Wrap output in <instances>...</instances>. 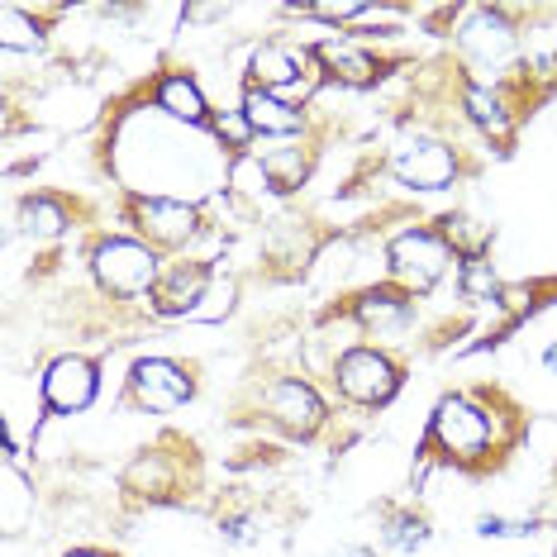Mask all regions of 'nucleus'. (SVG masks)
<instances>
[{"label": "nucleus", "instance_id": "nucleus-1", "mask_svg": "<svg viewBox=\"0 0 557 557\" xmlns=\"http://www.w3.org/2000/svg\"><path fill=\"white\" fill-rule=\"evenodd\" d=\"M96 276H100V286L115 290V296H144V290L158 282V258L144 244L110 238V244L96 248Z\"/></svg>", "mask_w": 557, "mask_h": 557}, {"label": "nucleus", "instance_id": "nucleus-2", "mask_svg": "<svg viewBox=\"0 0 557 557\" xmlns=\"http://www.w3.org/2000/svg\"><path fill=\"white\" fill-rule=\"evenodd\" d=\"M338 386H344V396L358 400V405H382V400L396 396L400 376L382 352L352 348V352H344V362H338Z\"/></svg>", "mask_w": 557, "mask_h": 557}, {"label": "nucleus", "instance_id": "nucleus-3", "mask_svg": "<svg viewBox=\"0 0 557 557\" xmlns=\"http://www.w3.org/2000/svg\"><path fill=\"white\" fill-rule=\"evenodd\" d=\"M434 438L453 453V458H476L491 438V424L476 405H467L462 396H448L434 410Z\"/></svg>", "mask_w": 557, "mask_h": 557}, {"label": "nucleus", "instance_id": "nucleus-4", "mask_svg": "<svg viewBox=\"0 0 557 557\" xmlns=\"http://www.w3.org/2000/svg\"><path fill=\"white\" fill-rule=\"evenodd\" d=\"M391 268H396L405 286L429 290L443 276V268H448V248H443L434 234H420V230L400 234L396 244H391Z\"/></svg>", "mask_w": 557, "mask_h": 557}, {"label": "nucleus", "instance_id": "nucleus-5", "mask_svg": "<svg viewBox=\"0 0 557 557\" xmlns=\"http://www.w3.org/2000/svg\"><path fill=\"white\" fill-rule=\"evenodd\" d=\"M391 168H396V176L405 186H414V191H438V186L453 182L458 162H453V153L443 144H434V138H414V144L400 148Z\"/></svg>", "mask_w": 557, "mask_h": 557}, {"label": "nucleus", "instance_id": "nucleus-6", "mask_svg": "<svg viewBox=\"0 0 557 557\" xmlns=\"http://www.w3.org/2000/svg\"><path fill=\"white\" fill-rule=\"evenodd\" d=\"M134 396L148 410H176V405L191 400V376L168 358H148L134 367Z\"/></svg>", "mask_w": 557, "mask_h": 557}, {"label": "nucleus", "instance_id": "nucleus-7", "mask_svg": "<svg viewBox=\"0 0 557 557\" xmlns=\"http://www.w3.org/2000/svg\"><path fill=\"white\" fill-rule=\"evenodd\" d=\"M44 400L62 414H77L96 400V367L86 358H58L44 376Z\"/></svg>", "mask_w": 557, "mask_h": 557}, {"label": "nucleus", "instance_id": "nucleus-8", "mask_svg": "<svg viewBox=\"0 0 557 557\" xmlns=\"http://www.w3.org/2000/svg\"><path fill=\"white\" fill-rule=\"evenodd\" d=\"M462 53L476 62V67H505L515 53V34H510V24H505L496 10H476L472 20H467V29H462Z\"/></svg>", "mask_w": 557, "mask_h": 557}, {"label": "nucleus", "instance_id": "nucleus-9", "mask_svg": "<svg viewBox=\"0 0 557 557\" xmlns=\"http://www.w3.org/2000/svg\"><path fill=\"white\" fill-rule=\"evenodd\" d=\"M268 410H272L276 424L290 429V434H300V438H310L314 429L324 424V400L314 396L310 386H300V382L272 386V391H268Z\"/></svg>", "mask_w": 557, "mask_h": 557}, {"label": "nucleus", "instance_id": "nucleus-10", "mask_svg": "<svg viewBox=\"0 0 557 557\" xmlns=\"http://www.w3.org/2000/svg\"><path fill=\"white\" fill-rule=\"evenodd\" d=\"M138 214V230H144L148 238H158V244H186L196 230V210L182 206V200H138L134 206Z\"/></svg>", "mask_w": 557, "mask_h": 557}, {"label": "nucleus", "instance_id": "nucleus-11", "mask_svg": "<svg viewBox=\"0 0 557 557\" xmlns=\"http://www.w3.org/2000/svg\"><path fill=\"white\" fill-rule=\"evenodd\" d=\"M210 282L214 276L206 272V268H176L168 282H162V290H158V310L162 314H186V320H191V310L200 306V296H206L210 290Z\"/></svg>", "mask_w": 557, "mask_h": 557}, {"label": "nucleus", "instance_id": "nucleus-12", "mask_svg": "<svg viewBox=\"0 0 557 557\" xmlns=\"http://www.w3.org/2000/svg\"><path fill=\"white\" fill-rule=\"evenodd\" d=\"M300 62L306 58H296L290 48H258L252 53V82L262 86V91H300Z\"/></svg>", "mask_w": 557, "mask_h": 557}, {"label": "nucleus", "instance_id": "nucleus-13", "mask_svg": "<svg viewBox=\"0 0 557 557\" xmlns=\"http://www.w3.org/2000/svg\"><path fill=\"white\" fill-rule=\"evenodd\" d=\"M244 120H248V129H258V134H296L300 129V110L276 100L272 91H248Z\"/></svg>", "mask_w": 557, "mask_h": 557}, {"label": "nucleus", "instance_id": "nucleus-14", "mask_svg": "<svg viewBox=\"0 0 557 557\" xmlns=\"http://www.w3.org/2000/svg\"><path fill=\"white\" fill-rule=\"evenodd\" d=\"M314 58L324 62L334 77H344V82H352V86H367L376 77V62L362 53V48H352V44H344V39H329V44H320L314 48Z\"/></svg>", "mask_w": 557, "mask_h": 557}, {"label": "nucleus", "instance_id": "nucleus-15", "mask_svg": "<svg viewBox=\"0 0 557 557\" xmlns=\"http://www.w3.org/2000/svg\"><path fill=\"white\" fill-rule=\"evenodd\" d=\"M158 106L168 110L172 120H186V124H206V100H200L196 82H186V77H168V82H162V91H158Z\"/></svg>", "mask_w": 557, "mask_h": 557}, {"label": "nucleus", "instance_id": "nucleus-16", "mask_svg": "<svg viewBox=\"0 0 557 557\" xmlns=\"http://www.w3.org/2000/svg\"><path fill=\"white\" fill-rule=\"evenodd\" d=\"M306 153L300 148H272L268 158H262V176H268L272 191H296L300 182H306Z\"/></svg>", "mask_w": 557, "mask_h": 557}, {"label": "nucleus", "instance_id": "nucleus-17", "mask_svg": "<svg viewBox=\"0 0 557 557\" xmlns=\"http://www.w3.org/2000/svg\"><path fill=\"white\" fill-rule=\"evenodd\" d=\"M405 300L396 296V290H367V296L358 300V320L367 324V329H396V324H405Z\"/></svg>", "mask_w": 557, "mask_h": 557}, {"label": "nucleus", "instance_id": "nucleus-18", "mask_svg": "<svg viewBox=\"0 0 557 557\" xmlns=\"http://www.w3.org/2000/svg\"><path fill=\"white\" fill-rule=\"evenodd\" d=\"M467 115H472V120H476L486 134H496V138L510 134V120H505V106H500V100L486 91V86H467Z\"/></svg>", "mask_w": 557, "mask_h": 557}, {"label": "nucleus", "instance_id": "nucleus-19", "mask_svg": "<svg viewBox=\"0 0 557 557\" xmlns=\"http://www.w3.org/2000/svg\"><path fill=\"white\" fill-rule=\"evenodd\" d=\"M448 244L458 252H467V262H472V258L486 252L491 230H486V224H476V220H467V214H448Z\"/></svg>", "mask_w": 557, "mask_h": 557}, {"label": "nucleus", "instance_id": "nucleus-20", "mask_svg": "<svg viewBox=\"0 0 557 557\" xmlns=\"http://www.w3.org/2000/svg\"><path fill=\"white\" fill-rule=\"evenodd\" d=\"M24 230L29 234H39V238H53V234H62V224H67V214H62V206H53V200H24Z\"/></svg>", "mask_w": 557, "mask_h": 557}, {"label": "nucleus", "instance_id": "nucleus-21", "mask_svg": "<svg viewBox=\"0 0 557 557\" xmlns=\"http://www.w3.org/2000/svg\"><path fill=\"white\" fill-rule=\"evenodd\" d=\"M230 306H234V282H230V276H214L210 290L200 296V306L191 310V320H224Z\"/></svg>", "mask_w": 557, "mask_h": 557}, {"label": "nucleus", "instance_id": "nucleus-22", "mask_svg": "<svg viewBox=\"0 0 557 557\" xmlns=\"http://www.w3.org/2000/svg\"><path fill=\"white\" fill-rule=\"evenodd\" d=\"M0 29H5V34H0V44H5V48H39V29H34V24L24 20L15 5L0 10Z\"/></svg>", "mask_w": 557, "mask_h": 557}, {"label": "nucleus", "instance_id": "nucleus-23", "mask_svg": "<svg viewBox=\"0 0 557 557\" xmlns=\"http://www.w3.org/2000/svg\"><path fill=\"white\" fill-rule=\"evenodd\" d=\"M462 296L467 300H491L496 296V272H491V262H462Z\"/></svg>", "mask_w": 557, "mask_h": 557}, {"label": "nucleus", "instance_id": "nucleus-24", "mask_svg": "<svg viewBox=\"0 0 557 557\" xmlns=\"http://www.w3.org/2000/svg\"><path fill=\"white\" fill-rule=\"evenodd\" d=\"M424 539H429L424 519H410V515H396V519H391V529H386V543H391V548H400V553L420 548Z\"/></svg>", "mask_w": 557, "mask_h": 557}, {"label": "nucleus", "instance_id": "nucleus-25", "mask_svg": "<svg viewBox=\"0 0 557 557\" xmlns=\"http://www.w3.org/2000/svg\"><path fill=\"white\" fill-rule=\"evenodd\" d=\"M481 534L486 539H515V534H534V524H529V519H500V515H486L481 519Z\"/></svg>", "mask_w": 557, "mask_h": 557}, {"label": "nucleus", "instance_id": "nucleus-26", "mask_svg": "<svg viewBox=\"0 0 557 557\" xmlns=\"http://www.w3.org/2000/svg\"><path fill=\"white\" fill-rule=\"evenodd\" d=\"M306 15H320V20H358V15H367V5H358V0H338V5H306Z\"/></svg>", "mask_w": 557, "mask_h": 557}, {"label": "nucleus", "instance_id": "nucleus-27", "mask_svg": "<svg viewBox=\"0 0 557 557\" xmlns=\"http://www.w3.org/2000/svg\"><path fill=\"white\" fill-rule=\"evenodd\" d=\"M220 134L230 138V144H244V134H248V120H220Z\"/></svg>", "mask_w": 557, "mask_h": 557}, {"label": "nucleus", "instance_id": "nucleus-28", "mask_svg": "<svg viewBox=\"0 0 557 557\" xmlns=\"http://www.w3.org/2000/svg\"><path fill=\"white\" fill-rule=\"evenodd\" d=\"M548 367H553V372H557V344L548 348Z\"/></svg>", "mask_w": 557, "mask_h": 557}, {"label": "nucleus", "instance_id": "nucleus-29", "mask_svg": "<svg viewBox=\"0 0 557 557\" xmlns=\"http://www.w3.org/2000/svg\"><path fill=\"white\" fill-rule=\"evenodd\" d=\"M338 557H372V553H362V548H352V553H338Z\"/></svg>", "mask_w": 557, "mask_h": 557}, {"label": "nucleus", "instance_id": "nucleus-30", "mask_svg": "<svg viewBox=\"0 0 557 557\" xmlns=\"http://www.w3.org/2000/svg\"><path fill=\"white\" fill-rule=\"evenodd\" d=\"M72 557H100V553H72Z\"/></svg>", "mask_w": 557, "mask_h": 557}]
</instances>
